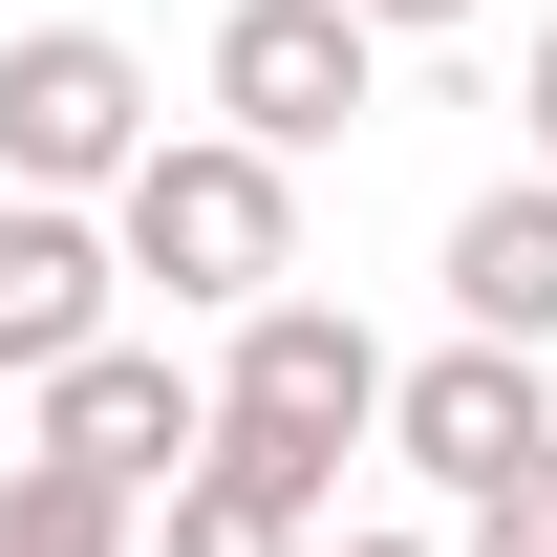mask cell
<instances>
[{"label": "cell", "mask_w": 557, "mask_h": 557, "mask_svg": "<svg viewBox=\"0 0 557 557\" xmlns=\"http://www.w3.org/2000/svg\"><path fill=\"white\" fill-rule=\"evenodd\" d=\"M22 450H86L108 493H172V472L214 450V386H194L172 344H129V322H108V344L44 364V429H22Z\"/></svg>", "instance_id": "4"}, {"label": "cell", "mask_w": 557, "mask_h": 557, "mask_svg": "<svg viewBox=\"0 0 557 557\" xmlns=\"http://www.w3.org/2000/svg\"><path fill=\"white\" fill-rule=\"evenodd\" d=\"M386 450H408V472L472 515L515 450H557V386H536V344H472V322H450L429 364H386Z\"/></svg>", "instance_id": "5"}, {"label": "cell", "mask_w": 557, "mask_h": 557, "mask_svg": "<svg viewBox=\"0 0 557 557\" xmlns=\"http://www.w3.org/2000/svg\"><path fill=\"white\" fill-rule=\"evenodd\" d=\"M150 557H300V515H258V493L172 472V493H150Z\"/></svg>", "instance_id": "11"}, {"label": "cell", "mask_w": 557, "mask_h": 557, "mask_svg": "<svg viewBox=\"0 0 557 557\" xmlns=\"http://www.w3.org/2000/svg\"><path fill=\"white\" fill-rule=\"evenodd\" d=\"M450 322L472 344H557V172H493L450 214Z\"/></svg>", "instance_id": "8"}, {"label": "cell", "mask_w": 557, "mask_h": 557, "mask_svg": "<svg viewBox=\"0 0 557 557\" xmlns=\"http://www.w3.org/2000/svg\"><path fill=\"white\" fill-rule=\"evenodd\" d=\"M472 557H515V536H472Z\"/></svg>", "instance_id": "16"}, {"label": "cell", "mask_w": 557, "mask_h": 557, "mask_svg": "<svg viewBox=\"0 0 557 557\" xmlns=\"http://www.w3.org/2000/svg\"><path fill=\"white\" fill-rule=\"evenodd\" d=\"M300 557H450V536H386V515H322Z\"/></svg>", "instance_id": "13"}, {"label": "cell", "mask_w": 557, "mask_h": 557, "mask_svg": "<svg viewBox=\"0 0 557 557\" xmlns=\"http://www.w3.org/2000/svg\"><path fill=\"white\" fill-rule=\"evenodd\" d=\"M515 129H536V172H557V22H536V65H515Z\"/></svg>", "instance_id": "14"}, {"label": "cell", "mask_w": 557, "mask_h": 557, "mask_svg": "<svg viewBox=\"0 0 557 557\" xmlns=\"http://www.w3.org/2000/svg\"><path fill=\"white\" fill-rule=\"evenodd\" d=\"M364 108H386V22H364V0H236V22H214V129L344 150Z\"/></svg>", "instance_id": "2"}, {"label": "cell", "mask_w": 557, "mask_h": 557, "mask_svg": "<svg viewBox=\"0 0 557 557\" xmlns=\"http://www.w3.org/2000/svg\"><path fill=\"white\" fill-rule=\"evenodd\" d=\"M472 536H515V557H557V450H515V472L472 493Z\"/></svg>", "instance_id": "12"}, {"label": "cell", "mask_w": 557, "mask_h": 557, "mask_svg": "<svg viewBox=\"0 0 557 557\" xmlns=\"http://www.w3.org/2000/svg\"><path fill=\"white\" fill-rule=\"evenodd\" d=\"M0 557H150V493H108L86 450H22L0 472Z\"/></svg>", "instance_id": "9"}, {"label": "cell", "mask_w": 557, "mask_h": 557, "mask_svg": "<svg viewBox=\"0 0 557 557\" xmlns=\"http://www.w3.org/2000/svg\"><path fill=\"white\" fill-rule=\"evenodd\" d=\"M150 150V65L108 22H22L0 44V194H108Z\"/></svg>", "instance_id": "3"}, {"label": "cell", "mask_w": 557, "mask_h": 557, "mask_svg": "<svg viewBox=\"0 0 557 557\" xmlns=\"http://www.w3.org/2000/svg\"><path fill=\"white\" fill-rule=\"evenodd\" d=\"M214 408H236V429H322V450H364V429H386V344H364L344 300L278 278V300H236V344H214Z\"/></svg>", "instance_id": "6"}, {"label": "cell", "mask_w": 557, "mask_h": 557, "mask_svg": "<svg viewBox=\"0 0 557 557\" xmlns=\"http://www.w3.org/2000/svg\"><path fill=\"white\" fill-rule=\"evenodd\" d=\"M108 300H129L108 194H0V364H22V386H44L65 344H108Z\"/></svg>", "instance_id": "7"}, {"label": "cell", "mask_w": 557, "mask_h": 557, "mask_svg": "<svg viewBox=\"0 0 557 557\" xmlns=\"http://www.w3.org/2000/svg\"><path fill=\"white\" fill-rule=\"evenodd\" d=\"M214 493H258V515H300V536H322V515H344V450H322V429H236L214 408V450H194Z\"/></svg>", "instance_id": "10"}, {"label": "cell", "mask_w": 557, "mask_h": 557, "mask_svg": "<svg viewBox=\"0 0 557 557\" xmlns=\"http://www.w3.org/2000/svg\"><path fill=\"white\" fill-rule=\"evenodd\" d=\"M364 22H386V44H450V22H472V0H364Z\"/></svg>", "instance_id": "15"}, {"label": "cell", "mask_w": 557, "mask_h": 557, "mask_svg": "<svg viewBox=\"0 0 557 557\" xmlns=\"http://www.w3.org/2000/svg\"><path fill=\"white\" fill-rule=\"evenodd\" d=\"M108 258H129L172 322L278 300V278H300V150H258V129H150L129 172H108Z\"/></svg>", "instance_id": "1"}]
</instances>
